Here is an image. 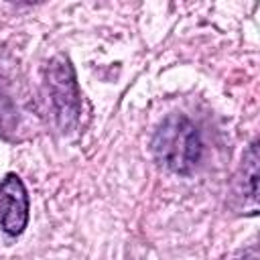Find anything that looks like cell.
Wrapping results in <instances>:
<instances>
[{
	"label": "cell",
	"instance_id": "cell-1",
	"mask_svg": "<svg viewBox=\"0 0 260 260\" xmlns=\"http://www.w3.org/2000/svg\"><path fill=\"white\" fill-rule=\"evenodd\" d=\"M201 150V136L195 124L183 114L167 116L152 138V152L156 160L181 175H187L197 167Z\"/></svg>",
	"mask_w": 260,
	"mask_h": 260
},
{
	"label": "cell",
	"instance_id": "cell-2",
	"mask_svg": "<svg viewBox=\"0 0 260 260\" xmlns=\"http://www.w3.org/2000/svg\"><path fill=\"white\" fill-rule=\"evenodd\" d=\"M47 87H49V95H51V104H53L59 128L63 132L73 130L79 122L81 98H79V87H77L73 65L67 57L57 55L49 61Z\"/></svg>",
	"mask_w": 260,
	"mask_h": 260
},
{
	"label": "cell",
	"instance_id": "cell-6",
	"mask_svg": "<svg viewBox=\"0 0 260 260\" xmlns=\"http://www.w3.org/2000/svg\"><path fill=\"white\" fill-rule=\"evenodd\" d=\"M238 260H258V250H256V246H250L248 250H244Z\"/></svg>",
	"mask_w": 260,
	"mask_h": 260
},
{
	"label": "cell",
	"instance_id": "cell-4",
	"mask_svg": "<svg viewBox=\"0 0 260 260\" xmlns=\"http://www.w3.org/2000/svg\"><path fill=\"white\" fill-rule=\"evenodd\" d=\"M244 189L248 187V195L252 203L258 201V140L250 144V148L244 154Z\"/></svg>",
	"mask_w": 260,
	"mask_h": 260
},
{
	"label": "cell",
	"instance_id": "cell-5",
	"mask_svg": "<svg viewBox=\"0 0 260 260\" xmlns=\"http://www.w3.org/2000/svg\"><path fill=\"white\" fill-rule=\"evenodd\" d=\"M16 124V108L12 100L0 89V136H8Z\"/></svg>",
	"mask_w": 260,
	"mask_h": 260
},
{
	"label": "cell",
	"instance_id": "cell-3",
	"mask_svg": "<svg viewBox=\"0 0 260 260\" xmlns=\"http://www.w3.org/2000/svg\"><path fill=\"white\" fill-rule=\"evenodd\" d=\"M28 223V195L18 175L8 173L0 183V228L18 236Z\"/></svg>",
	"mask_w": 260,
	"mask_h": 260
}]
</instances>
